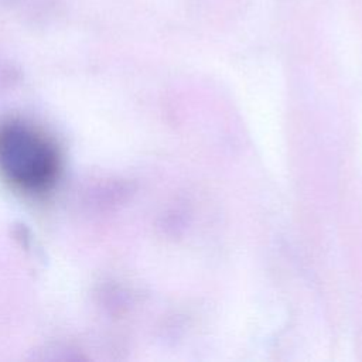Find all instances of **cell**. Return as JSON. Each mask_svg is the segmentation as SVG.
<instances>
[{"mask_svg": "<svg viewBox=\"0 0 362 362\" xmlns=\"http://www.w3.org/2000/svg\"><path fill=\"white\" fill-rule=\"evenodd\" d=\"M14 10L20 11L27 18L45 21L64 11V3L62 0H20Z\"/></svg>", "mask_w": 362, "mask_h": 362, "instance_id": "cell-2", "label": "cell"}, {"mask_svg": "<svg viewBox=\"0 0 362 362\" xmlns=\"http://www.w3.org/2000/svg\"><path fill=\"white\" fill-rule=\"evenodd\" d=\"M59 170L58 148L40 129L20 120L0 126V174L14 188L45 192L58 180Z\"/></svg>", "mask_w": 362, "mask_h": 362, "instance_id": "cell-1", "label": "cell"}, {"mask_svg": "<svg viewBox=\"0 0 362 362\" xmlns=\"http://www.w3.org/2000/svg\"><path fill=\"white\" fill-rule=\"evenodd\" d=\"M20 0H0V7H7V8H16Z\"/></svg>", "mask_w": 362, "mask_h": 362, "instance_id": "cell-3", "label": "cell"}]
</instances>
